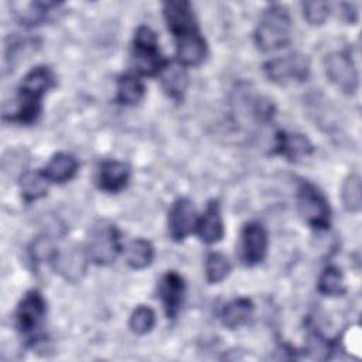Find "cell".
Segmentation results:
<instances>
[{"label":"cell","instance_id":"7c38bea8","mask_svg":"<svg viewBox=\"0 0 362 362\" xmlns=\"http://www.w3.org/2000/svg\"><path fill=\"white\" fill-rule=\"evenodd\" d=\"M177 61L184 66H198L204 62L208 48L199 30H191L175 37Z\"/></svg>","mask_w":362,"mask_h":362},{"label":"cell","instance_id":"ac0fdd59","mask_svg":"<svg viewBox=\"0 0 362 362\" xmlns=\"http://www.w3.org/2000/svg\"><path fill=\"white\" fill-rule=\"evenodd\" d=\"M78 160L68 153H57L48 161V164L41 170L48 182L64 184L75 177L78 173Z\"/></svg>","mask_w":362,"mask_h":362},{"label":"cell","instance_id":"44dd1931","mask_svg":"<svg viewBox=\"0 0 362 362\" xmlns=\"http://www.w3.org/2000/svg\"><path fill=\"white\" fill-rule=\"evenodd\" d=\"M154 246L146 239H134L124 247L126 263L134 270H143L153 263Z\"/></svg>","mask_w":362,"mask_h":362},{"label":"cell","instance_id":"4fadbf2b","mask_svg":"<svg viewBox=\"0 0 362 362\" xmlns=\"http://www.w3.org/2000/svg\"><path fill=\"white\" fill-rule=\"evenodd\" d=\"M158 294L168 318H175L185 294V283L184 279L177 272H167L158 286Z\"/></svg>","mask_w":362,"mask_h":362},{"label":"cell","instance_id":"d4e9b609","mask_svg":"<svg viewBox=\"0 0 362 362\" xmlns=\"http://www.w3.org/2000/svg\"><path fill=\"white\" fill-rule=\"evenodd\" d=\"M48 180L40 171H27L23 174L20 181L21 195L25 202H33L38 198H42L48 189Z\"/></svg>","mask_w":362,"mask_h":362},{"label":"cell","instance_id":"5bb4252c","mask_svg":"<svg viewBox=\"0 0 362 362\" xmlns=\"http://www.w3.org/2000/svg\"><path fill=\"white\" fill-rule=\"evenodd\" d=\"M163 13L167 27L174 37L187 33V30H194V27L198 28L189 1H165L163 4Z\"/></svg>","mask_w":362,"mask_h":362},{"label":"cell","instance_id":"ba28073f","mask_svg":"<svg viewBox=\"0 0 362 362\" xmlns=\"http://www.w3.org/2000/svg\"><path fill=\"white\" fill-rule=\"evenodd\" d=\"M45 313L47 304L42 294L38 290L27 291L20 300L14 314L16 327L20 334L30 338L35 335L42 327Z\"/></svg>","mask_w":362,"mask_h":362},{"label":"cell","instance_id":"5b68a950","mask_svg":"<svg viewBox=\"0 0 362 362\" xmlns=\"http://www.w3.org/2000/svg\"><path fill=\"white\" fill-rule=\"evenodd\" d=\"M296 202L300 215L311 228L322 230L329 226L331 208L328 199L313 182L305 180L298 182Z\"/></svg>","mask_w":362,"mask_h":362},{"label":"cell","instance_id":"8992f818","mask_svg":"<svg viewBox=\"0 0 362 362\" xmlns=\"http://www.w3.org/2000/svg\"><path fill=\"white\" fill-rule=\"evenodd\" d=\"M263 71L277 85L301 83L310 75V59L301 52H290L269 59L263 65Z\"/></svg>","mask_w":362,"mask_h":362},{"label":"cell","instance_id":"d6986e66","mask_svg":"<svg viewBox=\"0 0 362 362\" xmlns=\"http://www.w3.org/2000/svg\"><path fill=\"white\" fill-rule=\"evenodd\" d=\"M160 81H161L163 89L171 99L174 100L182 99L188 86V75L184 65H181L178 61L177 62L168 61L164 69L160 72Z\"/></svg>","mask_w":362,"mask_h":362},{"label":"cell","instance_id":"f546056e","mask_svg":"<svg viewBox=\"0 0 362 362\" xmlns=\"http://www.w3.org/2000/svg\"><path fill=\"white\" fill-rule=\"evenodd\" d=\"M339 7H341V14H344V17H345L346 21L354 23V21L356 20V10L354 8L352 4H349V3H342Z\"/></svg>","mask_w":362,"mask_h":362},{"label":"cell","instance_id":"6da1fadb","mask_svg":"<svg viewBox=\"0 0 362 362\" xmlns=\"http://www.w3.org/2000/svg\"><path fill=\"white\" fill-rule=\"evenodd\" d=\"M55 86V75L49 66L38 65L23 78L10 110H4V119L21 124H31L42 110V98Z\"/></svg>","mask_w":362,"mask_h":362},{"label":"cell","instance_id":"52a82bcc","mask_svg":"<svg viewBox=\"0 0 362 362\" xmlns=\"http://www.w3.org/2000/svg\"><path fill=\"white\" fill-rule=\"evenodd\" d=\"M324 68L332 85L346 95H354L359 85L358 69L346 51H335L325 57Z\"/></svg>","mask_w":362,"mask_h":362},{"label":"cell","instance_id":"cb8c5ba5","mask_svg":"<svg viewBox=\"0 0 362 362\" xmlns=\"http://www.w3.org/2000/svg\"><path fill=\"white\" fill-rule=\"evenodd\" d=\"M58 7L57 3H44V1H34L23 4L21 8L14 11L17 20L20 24L24 25H38L44 23L48 17V14L52 11V8Z\"/></svg>","mask_w":362,"mask_h":362},{"label":"cell","instance_id":"277c9868","mask_svg":"<svg viewBox=\"0 0 362 362\" xmlns=\"http://www.w3.org/2000/svg\"><path fill=\"white\" fill-rule=\"evenodd\" d=\"M85 250L92 263L98 266L112 264L122 250V238L117 226L109 221L95 223Z\"/></svg>","mask_w":362,"mask_h":362},{"label":"cell","instance_id":"83f0119b","mask_svg":"<svg viewBox=\"0 0 362 362\" xmlns=\"http://www.w3.org/2000/svg\"><path fill=\"white\" fill-rule=\"evenodd\" d=\"M156 324V314L147 305H139L130 315L129 327L137 335L148 334Z\"/></svg>","mask_w":362,"mask_h":362},{"label":"cell","instance_id":"7a4b0ae2","mask_svg":"<svg viewBox=\"0 0 362 362\" xmlns=\"http://www.w3.org/2000/svg\"><path fill=\"white\" fill-rule=\"evenodd\" d=\"M291 17L286 6H267L255 30L257 48L263 52H273L287 47L291 41Z\"/></svg>","mask_w":362,"mask_h":362},{"label":"cell","instance_id":"484cf974","mask_svg":"<svg viewBox=\"0 0 362 362\" xmlns=\"http://www.w3.org/2000/svg\"><path fill=\"white\" fill-rule=\"evenodd\" d=\"M318 291L324 296H342L345 293V283L341 270L337 266H328L318 277Z\"/></svg>","mask_w":362,"mask_h":362},{"label":"cell","instance_id":"7402d4cb","mask_svg":"<svg viewBox=\"0 0 362 362\" xmlns=\"http://www.w3.org/2000/svg\"><path fill=\"white\" fill-rule=\"evenodd\" d=\"M144 83L136 74H124L117 79L116 100L119 103L133 106L144 98Z\"/></svg>","mask_w":362,"mask_h":362},{"label":"cell","instance_id":"2e32d148","mask_svg":"<svg viewBox=\"0 0 362 362\" xmlns=\"http://www.w3.org/2000/svg\"><path fill=\"white\" fill-rule=\"evenodd\" d=\"M129 178H130V170L124 163L116 161V160H107L99 165L96 182L102 191L119 192L127 185Z\"/></svg>","mask_w":362,"mask_h":362},{"label":"cell","instance_id":"e0dca14e","mask_svg":"<svg viewBox=\"0 0 362 362\" xmlns=\"http://www.w3.org/2000/svg\"><path fill=\"white\" fill-rule=\"evenodd\" d=\"M274 153L286 157L287 160L296 161L310 156L313 153V144L304 134L279 132L276 136Z\"/></svg>","mask_w":362,"mask_h":362},{"label":"cell","instance_id":"30bf717a","mask_svg":"<svg viewBox=\"0 0 362 362\" xmlns=\"http://www.w3.org/2000/svg\"><path fill=\"white\" fill-rule=\"evenodd\" d=\"M197 214L188 198H178L168 211V232L175 242L184 240L197 229Z\"/></svg>","mask_w":362,"mask_h":362},{"label":"cell","instance_id":"3957f363","mask_svg":"<svg viewBox=\"0 0 362 362\" xmlns=\"http://www.w3.org/2000/svg\"><path fill=\"white\" fill-rule=\"evenodd\" d=\"M167 59L158 49L156 33L146 25L136 30L132 47V64L139 75L156 76L167 65Z\"/></svg>","mask_w":362,"mask_h":362},{"label":"cell","instance_id":"8fae6325","mask_svg":"<svg viewBox=\"0 0 362 362\" xmlns=\"http://www.w3.org/2000/svg\"><path fill=\"white\" fill-rule=\"evenodd\" d=\"M88 255L86 250H82L78 246H68L65 249L57 250L52 263L57 273L69 283L79 281L88 267Z\"/></svg>","mask_w":362,"mask_h":362},{"label":"cell","instance_id":"f1b7e54d","mask_svg":"<svg viewBox=\"0 0 362 362\" xmlns=\"http://www.w3.org/2000/svg\"><path fill=\"white\" fill-rule=\"evenodd\" d=\"M303 6L304 18L313 25H321L329 16V3L327 1H305Z\"/></svg>","mask_w":362,"mask_h":362},{"label":"cell","instance_id":"4316f807","mask_svg":"<svg viewBox=\"0 0 362 362\" xmlns=\"http://www.w3.org/2000/svg\"><path fill=\"white\" fill-rule=\"evenodd\" d=\"M229 272H230V262L225 255H222L219 252H211L206 256L205 276H206L208 283H211V284L221 283L222 280H225L228 277Z\"/></svg>","mask_w":362,"mask_h":362},{"label":"cell","instance_id":"9c48e42d","mask_svg":"<svg viewBox=\"0 0 362 362\" xmlns=\"http://www.w3.org/2000/svg\"><path fill=\"white\" fill-rule=\"evenodd\" d=\"M269 246L267 232L262 223L247 222L240 233V259L246 266H256L263 262Z\"/></svg>","mask_w":362,"mask_h":362},{"label":"cell","instance_id":"9a60e30c","mask_svg":"<svg viewBox=\"0 0 362 362\" xmlns=\"http://www.w3.org/2000/svg\"><path fill=\"white\" fill-rule=\"evenodd\" d=\"M195 230L201 240L208 245L218 243L223 238L225 228L221 214V205L216 199H211L206 204L204 214L198 218Z\"/></svg>","mask_w":362,"mask_h":362},{"label":"cell","instance_id":"603a6c76","mask_svg":"<svg viewBox=\"0 0 362 362\" xmlns=\"http://www.w3.org/2000/svg\"><path fill=\"white\" fill-rule=\"evenodd\" d=\"M341 199L348 212L358 214L362 208V180L359 174H349L341 187Z\"/></svg>","mask_w":362,"mask_h":362},{"label":"cell","instance_id":"ffe728a7","mask_svg":"<svg viewBox=\"0 0 362 362\" xmlns=\"http://www.w3.org/2000/svg\"><path fill=\"white\" fill-rule=\"evenodd\" d=\"M252 313L253 303L247 297H239L223 305L221 311V321L226 328L235 329L247 322Z\"/></svg>","mask_w":362,"mask_h":362}]
</instances>
